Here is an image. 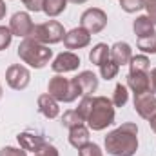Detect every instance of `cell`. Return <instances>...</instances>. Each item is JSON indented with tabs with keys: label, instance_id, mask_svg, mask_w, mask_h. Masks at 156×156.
Wrapping results in <instances>:
<instances>
[{
	"label": "cell",
	"instance_id": "cell-1",
	"mask_svg": "<svg viewBox=\"0 0 156 156\" xmlns=\"http://www.w3.org/2000/svg\"><path fill=\"white\" fill-rule=\"evenodd\" d=\"M105 151L113 156H133L138 151V125L133 122H125L115 131L107 133Z\"/></svg>",
	"mask_w": 156,
	"mask_h": 156
},
{
	"label": "cell",
	"instance_id": "cell-2",
	"mask_svg": "<svg viewBox=\"0 0 156 156\" xmlns=\"http://www.w3.org/2000/svg\"><path fill=\"white\" fill-rule=\"evenodd\" d=\"M85 123L91 131H104L115 123V105L107 96H91Z\"/></svg>",
	"mask_w": 156,
	"mask_h": 156
},
{
	"label": "cell",
	"instance_id": "cell-3",
	"mask_svg": "<svg viewBox=\"0 0 156 156\" xmlns=\"http://www.w3.org/2000/svg\"><path fill=\"white\" fill-rule=\"evenodd\" d=\"M18 56L24 64H27L29 67L42 69L45 67L51 58H53V49H49V45L40 44L33 38H24L18 45Z\"/></svg>",
	"mask_w": 156,
	"mask_h": 156
},
{
	"label": "cell",
	"instance_id": "cell-4",
	"mask_svg": "<svg viewBox=\"0 0 156 156\" xmlns=\"http://www.w3.org/2000/svg\"><path fill=\"white\" fill-rule=\"evenodd\" d=\"M47 93L56 100V102H64V104H71L75 102L80 94L75 80L71 78H64L62 75H55V76L49 80V85H47Z\"/></svg>",
	"mask_w": 156,
	"mask_h": 156
},
{
	"label": "cell",
	"instance_id": "cell-5",
	"mask_svg": "<svg viewBox=\"0 0 156 156\" xmlns=\"http://www.w3.org/2000/svg\"><path fill=\"white\" fill-rule=\"evenodd\" d=\"M66 37V29L60 22L56 20H47L44 24H35L29 38L37 40L40 44H45V45H51V44H58L62 42Z\"/></svg>",
	"mask_w": 156,
	"mask_h": 156
},
{
	"label": "cell",
	"instance_id": "cell-6",
	"mask_svg": "<svg viewBox=\"0 0 156 156\" xmlns=\"http://www.w3.org/2000/svg\"><path fill=\"white\" fill-rule=\"evenodd\" d=\"M107 26V15L104 9L100 7H91V9H85L80 16V27H83L87 33L91 35H98L105 29Z\"/></svg>",
	"mask_w": 156,
	"mask_h": 156
},
{
	"label": "cell",
	"instance_id": "cell-7",
	"mask_svg": "<svg viewBox=\"0 0 156 156\" xmlns=\"http://www.w3.org/2000/svg\"><path fill=\"white\" fill-rule=\"evenodd\" d=\"M5 82L11 89L15 91H22L29 85L31 82V73L26 66H20V64H13L7 67L5 71Z\"/></svg>",
	"mask_w": 156,
	"mask_h": 156
},
{
	"label": "cell",
	"instance_id": "cell-8",
	"mask_svg": "<svg viewBox=\"0 0 156 156\" xmlns=\"http://www.w3.org/2000/svg\"><path fill=\"white\" fill-rule=\"evenodd\" d=\"M35 24L29 16V13L26 11H18L11 16L9 20V29L13 33V37H20V38H29L31 31H33Z\"/></svg>",
	"mask_w": 156,
	"mask_h": 156
},
{
	"label": "cell",
	"instance_id": "cell-9",
	"mask_svg": "<svg viewBox=\"0 0 156 156\" xmlns=\"http://www.w3.org/2000/svg\"><path fill=\"white\" fill-rule=\"evenodd\" d=\"M78 67H80V56H78V55H75L73 51L60 53V55L53 60V64H51V69H53L56 75L76 71Z\"/></svg>",
	"mask_w": 156,
	"mask_h": 156
},
{
	"label": "cell",
	"instance_id": "cell-10",
	"mask_svg": "<svg viewBox=\"0 0 156 156\" xmlns=\"http://www.w3.org/2000/svg\"><path fill=\"white\" fill-rule=\"evenodd\" d=\"M134 111L144 118L151 120L156 113V96L154 93H144V94H134Z\"/></svg>",
	"mask_w": 156,
	"mask_h": 156
},
{
	"label": "cell",
	"instance_id": "cell-11",
	"mask_svg": "<svg viewBox=\"0 0 156 156\" xmlns=\"http://www.w3.org/2000/svg\"><path fill=\"white\" fill-rule=\"evenodd\" d=\"M91 44V33H87L83 27H75L66 33L64 45L67 49H83Z\"/></svg>",
	"mask_w": 156,
	"mask_h": 156
},
{
	"label": "cell",
	"instance_id": "cell-12",
	"mask_svg": "<svg viewBox=\"0 0 156 156\" xmlns=\"http://www.w3.org/2000/svg\"><path fill=\"white\" fill-rule=\"evenodd\" d=\"M82 96H91L98 89V78L93 71H82L73 78Z\"/></svg>",
	"mask_w": 156,
	"mask_h": 156
},
{
	"label": "cell",
	"instance_id": "cell-13",
	"mask_svg": "<svg viewBox=\"0 0 156 156\" xmlns=\"http://www.w3.org/2000/svg\"><path fill=\"white\" fill-rule=\"evenodd\" d=\"M16 140H18V144H20L22 149L31 151V153H38L40 149L47 144L42 134H35V133H29V131L20 133V134L16 136Z\"/></svg>",
	"mask_w": 156,
	"mask_h": 156
},
{
	"label": "cell",
	"instance_id": "cell-14",
	"mask_svg": "<svg viewBox=\"0 0 156 156\" xmlns=\"http://www.w3.org/2000/svg\"><path fill=\"white\" fill-rule=\"evenodd\" d=\"M127 85L134 94H144L151 91V78L149 73H129L127 76Z\"/></svg>",
	"mask_w": 156,
	"mask_h": 156
},
{
	"label": "cell",
	"instance_id": "cell-15",
	"mask_svg": "<svg viewBox=\"0 0 156 156\" xmlns=\"http://www.w3.org/2000/svg\"><path fill=\"white\" fill-rule=\"evenodd\" d=\"M37 105H38L40 115H44V116L49 118V120H53V118H56L58 115H60L58 102H56V100H55L49 93H47V94H40Z\"/></svg>",
	"mask_w": 156,
	"mask_h": 156
},
{
	"label": "cell",
	"instance_id": "cell-16",
	"mask_svg": "<svg viewBox=\"0 0 156 156\" xmlns=\"http://www.w3.org/2000/svg\"><path fill=\"white\" fill-rule=\"evenodd\" d=\"M133 58V49L127 42H116L113 47H111V60L116 64V66H125L129 64Z\"/></svg>",
	"mask_w": 156,
	"mask_h": 156
},
{
	"label": "cell",
	"instance_id": "cell-17",
	"mask_svg": "<svg viewBox=\"0 0 156 156\" xmlns=\"http://www.w3.org/2000/svg\"><path fill=\"white\" fill-rule=\"evenodd\" d=\"M69 144L75 149H82L83 145H87L89 144V127H85L82 123V125L69 129Z\"/></svg>",
	"mask_w": 156,
	"mask_h": 156
},
{
	"label": "cell",
	"instance_id": "cell-18",
	"mask_svg": "<svg viewBox=\"0 0 156 156\" xmlns=\"http://www.w3.org/2000/svg\"><path fill=\"white\" fill-rule=\"evenodd\" d=\"M89 60H91V64H94V66H102V64H105L107 60H111V47L107 45V44H96V45H93V49L89 51Z\"/></svg>",
	"mask_w": 156,
	"mask_h": 156
},
{
	"label": "cell",
	"instance_id": "cell-19",
	"mask_svg": "<svg viewBox=\"0 0 156 156\" xmlns=\"http://www.w3.org/2000/svg\"><path fill=\"white\" fill-rule=\"evenodd\" d=\"M133 29H134V35L138 38H145V37L154 33V24L151 22V18L147 15H142L133 22Z\"/></svg>",
	"mask_w": 156,
	"mask_h": 156
},
{
	"label": "cell",
	"instance_id": "cell-20",
	"mask_svg": "<svg viewBox=\"0 0 156 156\" xmlns=\"http://www.w3.org/2000/svg\"><path fill=\"white\" fill-rule=\"evenodd\" d=\"M67 7V0H44V5H42V11L47 15V16H58L66 11Z\"/></svg>",
	"mask_w": 156,
	"mask_h": 156
},
{
	"label": "cell",
	"instance_id": "cell-21",
	"mask_svg": "<svg viewBox=\"0 0 156 156\" xmlns=\"http://www.w3.org/2000/svg\"><path fill=\"white\" fill-rule=\"evenodd\" d=\"M151 62L145 55H136L129 62V73H149Z\"/></svg>",
	"mask_w": 156,
	"mask_h": 156
},
{
	"label": "cell",
	"instance_id": "cell-22",
	"mask_svg": "<svg viewBox=\"0 0 156 156\" xmlns=\"http://www.w3.org/2000/svg\"><path fill=\"white\" fill-rule=\"evenodd\" d=\"M127 100H129L127 87H125L123 83H116V87H115V93H113V98H111L113 105H115V107H123V105L127 104Z\"/></svg>",
	"mask_w": 156,
	"mask_h": 156
},
{
	"label": "cell",
	"instance_id": "cell-23",
	"mask_svg": "<svg viewBox=\"0 0 156 156\" xmlns=\"http://www.w3.org/2000/svg\"><path fill=\"white\" fill-rule=\"evenodd\" d=\"M82 123H85V122L82 120V116L78 115L76 109H69V111H66L64 116H62V125L67 127V129H73V127L82 125Z\"/></svg>",
	"mask_w": 156,
	"mask_h": 156
},
{
	"label": "cell",
	"instance_id": "cell-24",
	"mask_svg": "<svg viewBox=\"0 0 156 156\" xmlns=\"http://www.w3.org/2000/svg\"><path fill=\"white\" fill-rule=\"evenodd\" d=\"M136 47L144 53H151V55H156V31L153 35L145 37V38H138L136 42Z\"/></svg>",
	"mask_w": 156,
	"mask_h": 156
},
{
	"label": "cell",
	"instance_id": "cell-25",
	"mask_svg": "<svg viewBox=\"0 0 156 156\" xmlns=\"http://www.w3.org/2000/svg\"><path fill=\"white\" fill-rule=\"evenodd\" d=\"M118 71H120V66H116L113 60H107L105 64L100 66V76L104 78V80H113V78H116Z\"/></svg>",
	"mask_w": 156,
	"mask_h": 156
},
{
	"label": "cell",
	"instance_id": "cell-26",
	"mask_svg": "<svg viewBox=\"0 0 156 156\" xmlns=\"http://www.w3.org/2000/svg\"><path fill=\"white\" fill-rule=\"evenodd\" d=\"M120 7L125 13H136L145 7V0H120Z\"/></svg>",
	"mask_w": 156,
	"mask_h": 156
},
{
	"label": "cell",
	"instance_id": "cell-27",
	"mask_svg": "<svg viewBox=\"0 0 156 156\" xmlns=\"http://www.w3.org/2000/svg\"><path fill=\"white\" fill-rule=\"evenodd\" d=\"M78 156H104L102 153V149L96 145V144H87V145H83L82 149H78Z\"/></svg>",
	"mask_w": 156,
	"mask_h": 156
},
{
	"label": "cell",
	"instance_id": "cell-28",
	"mask_svg": "<svg viewBox=\"0 0 156 156\" xmlns=\"http://www.w3.org/2000/svg\"><path fill=\"white\" fill-rule=\"evenodd\" d=\"M11 40H13V33L9 27L5 26H0V51H4L5 47L11 45Z\"/></svg>",
	"mask_w": 156,
	"mask_h": 156
},
{
	"label": "cell",
	"instance_id": "cell-29",
	"mask_svg": "<svg viewBox=\"0 0 156 156\" xmlns=\"http://www.w3.org/2000/svg\"><path fill=\"white\" fill-rule=\"evenodd\" d=\"M0 156H27V151L22 149V147H2L0 149Z\"/></svg>",
	"mask_w": 156,
	"mask_h": 156
},
{
	"label": "cell",
	"instance_id": "cell-30",
	"mask_svg": "<svg viewBox=\"0 0 156 156\" xmlns=\"http://www.w3.org/2000/svg\"><path fill=\"white\" fill-rule=\"evenodd\" d=\"M35 156H60V154H58V149H56L55 145L45 144V145L40 149L38 153H35Z\"/></svg>",
	"mask_w": 156,
	"mask_h": 156
},
{
	"label": "cell",
	"instance_id": "cell-31",
	"mask_svg": "<svg viewBox=\"0 0 156 156\" xmlns=\"http://www.w3.org/2000/svg\"><path fill=\"white\" fill-rule=\"evenodd\" d=\"M145 11H147V16L151 18V22L156 26V0H145Z\"/></svg>",
	"mask_w": 156,
	"mask_h": 156
},
{
	"label": "cell",
	"instance_id": "cell-32",
	"mask_svg": "<svg viewBox=\"0 0 156 156\" xmlns=\"http://www.w3.org/2000/svg\"><path fill=\"white\" fill-rule=\"evenodd\" d=\"M22 4L29 9V11H35L38 13L42 11V5H44V0H22Z\"/></svg>",
	"mask_w": 156,
	"mask_h": 156
},
{
	"label": "cell",
	"instance_id": "cell-33",
	"mask_svg": "<svg viewBox=\"0 0 156 156\" xmlns=\"http://www.w3.org/2000/svg\"><path fill=\"white\" fill-rule=\"evenodd\" d=\"M149 78H151V93H156V67L149 73Z\"/></svg>",
	"mask_w": 156,
	"mask_h": 156
},
{
	"label": "cell",
	"instance_id": "cell-34",
	"mask_svg": "<svg viewBox=\"0 0 156 156\" xmlns=\"http://www.w3.org/2000/svg\"><path fill=\"white\" fill-rule=\"evenodd\" d=\"M5 13H7V5H5V2H4V0H0V20L5 16Z\"/></svg>",
	"mask_w": 156,
	"mask_h": 156
},
{
	"label": "cell",
	"instance_id": "cell-35",
	"mask_svg": "<svg viewBox=\"0 0 156 156\" xmlns=\"http://www.w3.org/2000/svg\"><path fill=\"white\" fill-rule=\"evenodd\" d=\"M149 125H151V129H153V131L156 133V113L153 115V118L149 120Z\"/></svg>",
	"mask_w": 156,
	"mask_h": 156
},
{
	"label": "cell",
	"instance_id": "cell-36",
	"mask_svg": "<svg viewBox=\"0 0 156 156\" xmlns=\"http://www.w3.org/2000/svg\"><path fill=\"white\" fill-rule=\"evenodd\" d=\"M67 2H71V4H85L87 0H67Z\"/></svg>",
	"mask_w": 156,
	"mask_h": 156
},
{
	"label": "cell",
	"instance_id": "cell-37",
	"mask_svg": "<svg viewBox=\"0 0 156 156\" xmlns=\"http://www.w3.org/2000/svg\"><path fill=\"white\" fill-rule=\"evenodd\" d=\"M2 96H4V89H2V83H0V100H2Z\"/></svg>",
	"mask_w": 156,
	"mask_h": 156
}]
</instances>
